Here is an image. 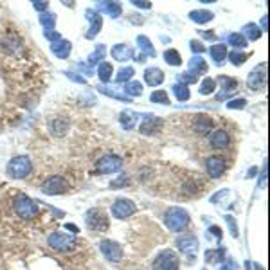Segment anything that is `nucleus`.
<instances>
[{
	"label": "nucleus",
	"instance_id": "obj_23",
	"mask_svg": "<svg viewBox=\"0 0 270 270\" xmlns=\"http://www.w3.org/2000/svg\"><path fill=\"white\" fill-rule=\"evenodd\" d=\"M189 69L193 72V76H196V74H205V72H207V63H205V60H202L200 56H195V58H191V61H189Z\"/></svg>",
	"mask_w": 270,
	"mask_h": 270
},
{
	"label": "nucleus",
	"instance_id": "obj_41",
	"mask_svg": "<svg viewBox=\"0 0 270 270\" xmlns=\"http://www.w3.org/2000/svg\"><path fill=\"white\" fill-rule=\"evenodd\" d=\"M247 58L248 56L245 54V52H238V50H232L231 54H229V60H231L232 65H243Z\"/></svg>",
	"mask_w": 270,
	"mask_h": 270
},
{
	"label": "nucleus",
	"instance_id": "obj_26",
	"mask_svg": "<svg viewBox=\"0 0 270 270\" xmlns=\"http://www.w3.org/2000/svg\"><path fill=\"white\" fill-rule=\"evenodd\" d=\"M101 11H105L106 15H110V17H119L121 15V6L117 4V2H105V4H98Z\"/></svg>",
	"mask_w": 270,
	"mask_h": 270
},
{
	"label": "nucleus",
	"instance_id": "obj_27",
	"mask_svg": "<svg viewBox=\"0 0 270 270\" xmlns=\"http://www.w3.org/2000/svg\"><path fill=\"white\" fill-rule=\"evenodd\" d=\"M67 130H69V121L67 119H63V123H61L60 117H56L54 121L50 123V132L54 133V135H63Z\"/></svg>",
	"mask_w": 270,
	"mask_h": 270
},
{
	"label": "nucleus",
	"instance_id": "obj_46",
	"mask_svg": "<svg viewBox=\"0 0 270 270\" xmlns=\"http://www.w3.org/2000/svg\"><path fill=\"white\" fill-rule=\"evenodd\" d=\"M33 6L36 11H47V7H49V4L47 2H44V0H36V2H33Z\"/></svg>",
	"mask_w": 270,
	"mask_h": 270
},
{
	"label": "nucleus",
	"instance_id": "obj_2",
	"mask_svg": "<svg viewBox=\"0 0 270 270\" xmlns=\"http://www.w3.org/2000/svg\"><path fill=\"white\" fill-rule=\"evenodd\" d=\"M33 171V162L29 157L25 155H18V157H13L7 164V173L13 176V178H25Z\"/></svg>",
	"mask_w": 270,
	"mask_h": 270
},
{
	"label": "nucleus",
	"instance_id": "obj_18",
	"mask_svg": "<svg viewBox=\"0 0 270 270\" xmlns=\"http://www.w3.org/2000/svg\"><path fill=\"white\" fill-rule=\"evenodd\" d=\"M112 56L119 61H126V60H132L133 56H135V50H133L132 47L124 45V44H119L112 49Z\"/></svg>",
	"mask_w": 270,
	"mask_h": 270
},
{
	"label": "nucleus",
	"instance_id": "obj_3",
	"mask_svg": "<svg viewBox=\"0 0 270 270\" xmlns=\"http://www.w3.org/2000/svg\"><path fill=\"white\" fill-rule=\"evenodd\" d=\"M15 213H17L22 220H33L38 215V204L33 198H29L25 195H20L15 200Z\"/></svg>",
	"mask_w": 270,
	"mask_h": 270
},
{
	"label": "nucleus",
	"instance_id": "obj_30",
	"mask_svg": "<svg viewBox=\"0 0 270 270\" xmlns=\"http://www.w3.org/2000/svg\"><path fill=\"white\" fill-rule=\"evenodd\" d=\"M98 74H99V79L103 83H108L112 77V63H108V61H103L99 65V69H98Z\"/></svg>",
	"mask_w": 270,
	"mask_h": 270
},
{
	"label": "nucleus",
	"instance_id": "obj_51",
	"mask_svg": "<svg viewBox=\"0 0 270 270\" xmlns=\"http://www.w3.org/2000/svg\"><path fill=\"white\" fill-rule=\"evenodd\" d=\"M261 27H263V31H261V33H265V31L269 29V18H267V17H263V20H261Z\"/></svg>",
	"mask_w": 270,
	"mask_h": 270
},
{
	"label": "nucleus",
	"instance_id": "obj_13",
	"mask_svg": "<svg viewBox=\"0 0 270 270\" xmlns=\"http://www.w3.org/2000/svg\"><path fill=\"white\" fill-rule=\"evenodd\" d=\"M162 119L157 116H148L144 119V123L141 124V133L144 135H153V133L160 132V128H162Z\"/></svg>",
	"mask_w": 270,
	"mask_h": 270
},
{
	"label": "nucleus",
	"instance_id": "obj_32",
	"mask_svg": "<svg viewBox=\"0 0 270 270\" xmlns=\"http://www.w3.org/2000/svg\"><path fill=\"white\" fill-rule=\"evenodd\" d=\"M229 44L236 49H243V47H247V38L240 33H232L229 34Z\"/></svg>",
	"mask_w": 270,
	"mask_h": 270
},
{
	"label": "nucleus",
	"instance_id": "obj_6",
	"mask_svg": "<svg viewBox=\"0 0 270 270\" xmlns=\"http://www.w3.org/2000/svg\"><path fill=\"white\" fill-rule=\"evenodd\" d=\"M87 225L88 229L92 231H106L110 227V221H108V216H106L105 211L101 209H90L87 213Z\"/></svg>",
	"mask_w": 270,
	"mask_h": 270
},
{
	"label": "nucleus",
	"instance_id": "obj_21",
	"mask_svg": "<svg viewBox=\"0 0 270 270\" xmlns=\"http://www.w3.org/2000/svg\"><path fill=\"white\" fill-rule=\"evenodd\" d=\"M193 128H195V132L207 133V132H211V128H213V121H211V117H207V116H196V119H195V123H193Z\"/></svg>",
	"mask_w": 270,
	"mask_h": 270
},
{
	"label": "nucleus",
	"instance_id": "obj_14",
	"mask_svg": "<svg viewBox=\"0 0 270 270\" xmlns=\"http://www.w3.org/2000/svg\"><path fill=\"white\" fill-rule=\"evenodd\" d=\"M209 143L215 149H225L231 144V137H229V133L225 130H215L211 133Z\"/></svg>",
	"mask_w": 270,
	"mask_h": 270
},
{
	"label": "nucleus",
	"instance_id": "obj_4",
	"mask_svg": "<svg viewBox=\"0 0 270 270\" xmlns=\"http://www.w3.org/2000/svg\"><path fill=\"white\" fill-rule=\"evenodd\" d=\"M47 242H49V247L58 250V252H69L76 247V238L69 236L65 232H52L47 238Z\"/></svg>",
	"mask_w": 270,
	"mask_h": 270
},
{
	"label": "nucleus",
	"instance_id": "obj_35",
	"mask_svg": "<svg viewBox=\"0 0 270 270\" xmlns=\"http://www.w3.org/2000/svg\"><path fill=\"white\" fill-rule=\"evenodd\" d=\"M137 44H139V47H141V49L146 52V54H149L151 58H153V56H155V49H153V45H151V42H149L146 36H143V34H141V36H137Z\"/></svg>",
	"mask_w": 270,
	"mask_h": 270
},
{
	"label": "nucleus",
	"instance_id": "obj_36",
	"mask_svg": "<svg viewBox=\"0 0 270 270\" xmlns=\"http://www.w3.org/2000/svg\"><path fill=\"white\" fill-rule=\"evenodd\" d=\"M216 88V81L213 77H205L204 81H202V88H200V94L202 96H211L215 92Z\"/></svg>",
	"mask_w": 270,
	"mask_h": 270
},
{
	"label": "nucleus",
	"instance_id": "obj_15",
	"mask_svg": "<svg viewBox=\"0 0 270 270\" xmlns=\"http://www.w3.org/2000/svg\"><path fill=\"white\" fill-rule=\"evenodd\" d=\"M218 81H220L221 88H223V92H220V94L216 96V99H218V101L229 98V94H232V92L236 90V87H238V81L234 79V77L220 76V77H218Z\"/></svg>",
	"mask_w": 270,
	"mask_h": 270
},
{
	"label": "nucleus",
	"instance_id": "obj_16",
	"mask_svg": "<svg viewBox=\"0 0 270 270\" xmlns=\"http://www.w3.org/2000/svg\"><path fill=\"white\" fill-rule=\"evenodd\" d=\"M176 247L186 254H195L198 250V240L195 236H182L176 240Z\"/></svg>",
	"mask_w": 270,
	"mask_h": 270
},
{
	"label": "nucleus",
	"instance_id": "obj_33",
	"mask_svg": "<svg viewBox=\"0 0 270 270\" xmlns=\"http://www.w3.org/2000/svg\"><path fill=\"white\" fill-rule=\"evenodd\" d=\"M164 60L168 65H180L182 63V58H180V54L176 52L175 49H168L164 52Z\"/></svg>",
	"mask_w": 270,
	"mask_h": 270
},
{
	"label": "nucleus",
	"instance_id": "obj_8",
	"mask_svg": "<svg viewBox=\"0 0 270 270\" xmlns=\"http://www.w3.org/2000/svg\"><path fill=\"white\" fill-rule=\"evenodd\" d=\"M247 85L252 90H261L267 85V63H261V65L254 67L252 72L248 74Z\"/></svg>",
	"mask_w": 270,
	"mask_h": 270
},
{
	"label": "nucleus",
	"instance_id": "obj_40",
	"mask_svg": "<svg viewBox=\"0 0 270 270\" xmlns=\"http://www.w3.org/2000/svg\"><path fill=\"white\" fill-rule=\"evenodd\" d=\"M133 74H135V71H133L132 67H124V69L119 71V74H117V77H116V81L117 83H124V81H128Z\"/></svg>",
	"mask_w": 270,
	"mask_h": 270
},
{
	"label": "nucleus",
	"instance_id": "obj_52",
	"mask_svg": "<svg viewBox=\"0 0 270 270\" xmlns=\"http://www.w3.org/2000/svg\"><path fill=\"white\" fill-rule=\"evenodd\" d=\"M65 229H69V231H72V232H76V234H77V232H79V229H77L76 225H72V223H67Z\"/></svg>",
	"mask_w": 270,
	"mask_h": 270
},
{
	"label": "nucleus",
	"instance_id": "obj_25",
	"mask_svg": "<svg viewBox=\"0 0 270 270\" xmlns=\"http://www.w3.org/2000/svg\"><path fill=\"white\" fill-rule=\"evenodd\" d=\"M211 58L220 65L221 61L225 60L227 58V47L225 45H221V44H218V45H213L211 47Z\"/></svg>",
	"mask_w": 270,
	"mask_h": 270
},
{
	"label": "nucleus",
	"instance_id": "obj_7",
	"mask_svg": "<svg viewBox=\"0 0 270 270\" xmlns=\"http://www.w3.org/2000/svg\"><path fill=\"white\" fill-rule=\"evenodd\" d=\"M67 189H69V184H67V180L61 175L50 176V178H47V180L42 184V191H44L45 195H61L65 193Z\"/></svg>",
	"mask_w": 270,
	"mask_h": 270
},
{
	"label": "nucleus",
	"instance_id": "obj_19",
	"mask_svg": "<svg viewBox=\"0 0 270 270\" xmlns=\"http://www.w3.org/2000/svg\"><path fill=\"white\" fill-rule=\"evenodd\" d=\"M87 18L92 22V27H90V31L87 33V38H96L98 36V33L101 31V25H103V18L98 15L96 11H87Z\"/></svg>",
	"mask_w": 270,
	"mask_h": 270
},
{
	"label": "nucleus",
	"instance_id": "obj_42",
	"mask_svg": "<svg viewBox=\"0 0 270 270\" xmlns=\"http://www.w3.org/2000/svg\"><path fill=\"white\" fill-rule=\"evenodd\" d=\"M178 81H180V85H193V83H196V76H193V74H189V72H182L180 74V77H178Z\"/></svg>",
	"mask_w": 270,
	"mask_h": 270
},
{
	"label": "nucleus",
	"instance_id": "obj_17",
	"mask_svg": "<svg viewBox=\"0 0 270 270\" xmlns=\"http://www.w3.org/2000/svg\"><path fill=\"white\" fill-rule=\"evenodd\" d=\"M144 81L148 83L149 87H157V85L164 81V72L157 69V67H149V69L144 71Z\"/></svg>",
	"mask_w": 270,
	"mask_h": 270
},
{
	"label": "nucleus",
	"instance_id": "obj_39",
	"mask_svg": "<svg viewBox=\"0 0 270 270\" xmlns=\"http://www.w3.org/2000/svg\"><path fill=\"white\" fill-rule=\"evenodd\" d=\"M245 34L248 36V40H258L259 36H261V31H259V27L256 25V24H248V25H245Z\"/></svg>",
	"mask_w": 270,
	"mask_h": 270
},
{
	"label": "nucleus",
	"instance_id": "obj_47",
	"mask_svg": "<svg viewBox=\"0 0 270 270\" xmlns=\"http://www.w3.org/2000/svg\"><path fill=\"white\" fill-rule=\"evenodd\" d=\"M225 220H227V223H229V227H231V234L236 238L238 236V227H236V223L232 221V216H225Z\"/></svg>",
	"mask_w": 270,
	"mask_h": 270
},
{
	"label": "nucleus",
	"instance_id": "obj_1",
	"mask_svg": "<svg viewBox=\"0 0 270 270\" xmlns=\"http://www.w3.org/2000/svg\"><path fill=\"white\" fill-rule=\"evenodd\" d=\"M164 223L171 232H180L189 225L188 211L182 207H170L164 213Z\"/></svg>",
	"mask_w": 270,
	"mask_h": 270
},
{
	"label": "nucleus",
	"instance_id": "obj_31",
	"mask_svg": "<svg viewBox=\"0 0 270 270\" xmlns=\"http://www.w3.org/2000/svg\"><path fill=\"white\" fill-rule=\"evenodd\" d=\"M225 256V250L223 248H216V250H205V261L207 263H218L221 261Z\"/></svg>",
	"mask_w": 270,
	"mask_h": 270
},
{
	"label": "nucleus",
	"instance_id": "obj_34",
	"mask_svg": "<svg viewBox=\"0 0 270 270\" xmlns=\"http://www.w3.org/2000/svg\"><path fill=\"white\" fill-rule=\"evenodd\" d=\"M173 92H175V98L178 101H188L189 99V88L186 85H180V83H176L175 87H173Z\"/></svg>",
	"mask_w": 270,
	"mask_h": 270
},
{
	"label": "nucleus",
	"instance_id": "obj_44",
	"mask_svg": "<svg viewBox=\"0 0 270 270\" xmlns=\"http://www.w3.org/2000/svg\"><path fill=\"white\" fill-rule=\"evenodd\" d=\"M191 50H195L196 54H200V52H204L205 50V45L200 44L198 40H193V42H191Z\"/></svg>",
	"mask_w": 270,
	"mask_h": 270
},
{
	"label": "nucleus",
	"instance_id": "obj_45",
	"mask_svg": "<svg viewBox=\"0 0 270 270\" xmlns=\"http://www.w3.org/2000/svg\"><path fill=\"white\" fill-rule=\"evenodd\" d=\"M44 34H45V38L50 40L52 44H54V42H58V40H61V34L60 33H54V31H45Z\"/></svg>",
	"mask_w": 270,
	"mask_h": 270
},
{
	"label": "nucleus",
	"instance_id": "obj_29",
	"mask_svg": "<svg viewBox=\"0 0 270 270\" xmlns=\"http://www.w3.org/2000/svg\"><path fill=\"white\" fill-rule=\"evenodd\" d=\"M124 92L128 94V98H139V96L143 94V85L139 81H128Z\"/></svg>",
	"mask_w": 270,
	"mask_h": 270
},
{
	"label": "nucleus",
	"instance_id": "obj_28",
	"mask_svg": "<svg viewBox=\"0 0 270 270\" xmlns=\"http://www.w3.org/2000/svg\"><path fill=\"white\" fill-rule=\"evenodd\" d=\"M105 54H106L105 45H98L94 52L88 56V65L92 67V65H96V63H99V60H105Z\"/></svg>",
	"mask_w": 270,
	"mask_h": 270
},
{
	"label": "nucleus",
	"instance_id": "obj_48",
	"mask_svg": "<svg viewBox=\"0 0 270 270\" xmlns=\"http://www.w3.org/2000/svg\"><path fill=\"white\" fill-rule=\"evenodd\" d=\"M132 4L133 6L141 7V9H149V7H151V4L146 2V0H132Z\"/></svg>",
	"mask_w": 270,
	"mask_h": 270
},
{
	"label": "nucleus",
	"instance_id": "obj_11",
	"mask_svg": "<svg viewBox=\"0 0 270 270\" xmlns=\"http://www.w3.org/2000/svg\"><path fill=\"white\" fill-rule=\"evenodd\" d=\"M112 213H114V216L119 218V220H126L128 216H132L133 213H135V204L128 198H119L112 205Z\"/></svg>",
	"mask_w": 270,
	"mask_h": 270
},
{
	"label": "nucleus",
	"instance_id": "obj_53",
	"mask_svg": "<svg viewBox=\"0 0 270 270\" xmlns=\"http://www.w3.org/2000/svg\"><path fill=\"white\" fill-rule=\"evenodd\" d=\"M204 36H205L207 40H215V38H216V36H215L213 33H204Z\"/></svg>",
	"mask_w": 270,
	"mask_h": 270
},
{
	"label": "nucleus",
	"instance_id": "obj_37",
	"mask_svg": "<svg viewBox=\"0 0 270 270\" xmlns=\"http://www.w3.org/2000/svg\"><path fill=\"white\" fill-rule=\"evenodd\" d=\"M40 22H42V25L45 27V31H52V27H54L56 24V15L54 13H44V15L40 17Z\"/></svg>",
	"mask_w": 270,
	"mask_h": 270
},
{
	"label": "nucleus",
	"instance_id": "obj_9",
	"mask_svg": "<svg viewBox=\"0 0 270 270\" xmlns=\"http://www.w3.org/2000/svg\"><path fill=\"white\" fill-rule=\"evenodd\" d=\"M123 166V160L117 157V155H105L103 159L98 160V164H96V170L99 171V173H117V171L121 170Z\"/></svg>",
	"mask_w": 270,
	"mask_h": 270
},
{
	"label": "nucleus",
	"instance_id": "obj_43",
	"mask_svg": "<svg viewBox=\"0 0 270 270\" xmlns=\"http://www.w3.org/2000/svg\"><path fill=\"white\" fill-rule=\"evenodd\" d=\"M245 103L247 101L243 99V98H240V99H231L229 103H227V108H245Z\"/></svg>",
	"mask_w": 270,
	"mask_h": 270
},
{
	"label": "nucleus",
	"instance_id": "obj_12",
	"mask_svg": "<svg viewBox=\"0 0 270 270\" xmlns=\"http://www.w3.org/2000/svg\"><path fill=\"white\" fill-rule=\"evenodd\" d=\"M225 168H227L225 159H221V157H209L207 162H205V170H207V173L213 178H218V176L223 175Z\"/></svg>",
	"mask_w": 270,
	"mask_h": 270
},
{
	"label": "nucleus",
	"instance_id": "obj_5",
	"mask_svg": "<svg viewBox=\"0 0 270 270\" xmlns=\"http://www.w3.org/2000/svg\"><path fill=\"white\" fill-rule=\"evenodd\" d=\"M180 267V259L173 250L166 248L157 256V259L153 261V269L155 270H178Z\"/></svg>",
	"mask_w": 270,
	"mask_h": 270
},
{
	"label": "nucleus",
	"instance_id": "obj_38",
	"mask_svg": "<svg viewBox=\"0 0 270 270\" xmlns=\"http://www.w3.org/2000/svg\"><path fill=\"white\" fill-rule=\"evenodd\" d=\"M149 101L151 103H159V105H170V98L166 94L164 90H155L153 94L149 96Z\"/></svg>",
	"mask_w": 270,
	"mask_h": 270
},
{
	"label": "nucleus",
	"instance_id": "obj_50",
	"mask_svg": "<svg viewBox=\"0 0 270 270\" xmlns=\"http://www.w3.org/2000/svg\"><path fill=\"white\" fill-rule=\"evenodd\" d=\"M209 232H211V234H213L215 238H220V240H221V229H220V227L211 225V227H209Z\"/></svg>",
	"mask_w": 270,
	"mask_h": 270
},
{
	"label": "nucleus",
	"instance_id": "obj_10",
	"mask_svg": "<svg viewBox=\"0 0 270 270\" xmlns=\"http://www.w3.org/2000/svg\"><path fill=\"white\" fill-rule=\"evenodd\" d=\"M101 247V252H103V256H105L108 261H112V263H119L123 258V248L119 243L112 242V240H103V242L99 243Z\"/></svg>",
	"mask_w": 270,
	"mask_h": 270
},
{
	"label": "nucleus",
	"instance_id": "obj_22",
	"mask_svg": "<svg viewBox=\"0 0 270 270\" xmlns=\"http://www.w3.org/2000/svg\"><path fill=\"white\" fill-rule=\"evenodd\" d=\"M135 121H137V116H135V112L132 110H124L121 112V116H119V123H121V126L124 130H132L135 126Z\"/></svg>",
	"mask_w": 270,
	"mask_h": 270
},
{
	"label": "nucleus",
	"instance_id": "obj_20",
	"mask_svg": "<svg viewBox=\"0 0 270 270\" xmlns=\"http://www.w3.org/2000/svg\"><path fill=\"white\" fill-rule=\"evenodd\" d=\"M71 49L72 45L71 42H67V40H58V42H54V44L50 45V50H52L58 58H61V60L71 54Z\"/></svg>",
	"mask_w": 270,
	"mask_h": 270
},
{
	"label": "nucleus",
	"instance_id": "obj_49",
	"mask_svg": "<svg viewBox=\"0 0 270 270\" xmlns=\"http://www.w3.org/2000/svg\"><path fill=\"white\" fill-rule=\"evenodd\" d=\"M220 270H238V267H236V263H234V261H231V259H229V261H225V263L221 265Z\"/></svg>",
	"mask_w": 270,
	"mask_h": 270
},
{
	"label": "nucleus",
	"instance_id": "obj_24",
	"mask_svg": "<svg viewBox=\"0 0 270 270\" xmlns=\"http://www.w3.org/2000/svg\"><path fill=\"white\" fill-rule=\"evenodd\" d=\"M189 17L196 24H205V22H211V20L215 18V15L211 11H205V9H196V11L189 13Z\"/></svg>",
	"mask_w": 270,
	"mask_h": 270
}]
</instances>
